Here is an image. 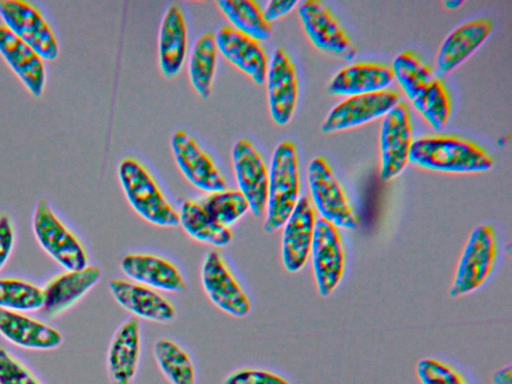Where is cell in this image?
<instances>
[{"label": "cell", "mask_w": 512, "mask_h": 384, "mask_svg": "<svg viewBox=\"0 0 512 384\" xmlns=\"http://www.w3.org/2000/svg\"><path fill=\"white\" fill-rule=\"evenodd\" d=\"M391 68L394 80L424 120L436 130L445 127L451 116V100L434 71L409 50L397 54Z\"/></svg>", "instance_id": "obj_1"}, {"label": "cell", "mask_w": 512, "mask_h": 384, "mask_svg": "<svg viewBox=\"0 0 512 384\" xmlns=\"http://www.w3.org/2000/svg\"><path fill=\"white\" fill-rule=\"evenodd\" d=\"M409 162L423 169L452 174L483 173L494 165L493 158L481 146L453 135L414 140Z\"/></svg>", "instance_id": "obj_2"}, {"label": "cell", "mask_w": 512, "mask_h": 384, "mask_svg": "<svg viewBox=\"0 0 512 384\" xmlns=\"http://www.w3.org/2000/svg\"><path fill=\"white\" fill-rule=\"evenodd\" d=\"M298 153L290 140L279 142L268 168V194L263 229L271 234L281 229L300 199Z\"/></svg>", "instance_id": "obj_3"}, {"label": "cell", "mask_w": 512, "mask_h": 384, "mask_svg": "<svg viewBox=\"0 0 512 384\" xmlns=\"http://www.w3.org/2000/svg\"><path fill=\"white\" fill-rule=\"evenodd\" d=\"M118 177L128 203L141 218L159 227L179 225L178 211L138 160L124 158L118 166Z\"/></svg>", "instance_id": "obj_4"}, {"label": "cell", "mask_w": 512, "mask_h": 384, "mask_svg": "<svg viewBox=\"0 0 512 384\" xmlns=\"http://www.w3.org/2000/svg\"><path fill=\"white\" fill-rule=\"evenodd\" d=\"M498 241L490 224H479L469 234L460 254L449 289L462 297L480 289L490 278L498 259Z\"/></svg>", "instance_id": "obj_5"}, {"label": "cell", "mask_w": 512, "mask_h": 384, "mask_svg": "<svg viewBox=\"0 0 512 384\" xmlns=\"http://www.w3.org/2000/svg\"><path fill=\"white\" fill-rule=\"evenodd\" d=\"M32 229L40 247L64 270H78L89 265L85 245L45 199H40L35 206Z\"/></svg>", "instance_id": "obj_6"}, {"label": "cell", "mask_w": 512, "mask_h": 384, "mask_svg": "<svg viewBox=\"0 0 512 384\" xmlns=\"http://www.w3.org/2000/svg\"><path fill=\"white\" fill-rule=\"evenodd\" d=\"M307 182L311 203L321 218L331 222L337 228L353 230L358 227L359 219L343 187L323 156H316L310 160L307 166Z\"/></svg>", "instance_id": "obj_7"}, {"label": "cell", "mask_w": 512, "mask_h": 384, "mask_svg": "<svg viewBox=\"0 0 512 384\" xmlns=\"http://www.w3.org/2000/svg\"><path fill=\"white\" fill-rule=\"evenodd\" d=\"M200 276L205 294L222 312L235 318L250 313V298L220 251L210 249L205 254Z\"/></svg>", "instance_id": "obj_8"}, {"label": "cell", "mask_w": 512, "mask_h": 384, "mask_svg": "<svg viewBox=\"0 0 512 384\" xmlns=\"http://www.w3.org/2000/svg\"><path fill=\"white\" fill-rule=\"evenodd\" d=\"M413 141L410 109L406 103L400 101L383 117L380 126L381 181H390L403 172L409 163Z\"/></svg>", "instance_id": "obj_9"}, {"label": "cell", "mask_w": 512, "mask_h": 384, "mask_svg": "<svg viewBox=\"0 0 512 384\" xmlns=\"http://www.w3.org/2000/svg\"><path fill=\"white\" fill-rule=\"evenodd\" d=\"M3 24L19 39L33 48L43 60L59 56L57 38L40 10L24 0H0Z\"/></svg>", "instance_id": "obj_10"}, {"label": "cell", "mask_w": 512, "mask_h": 384, "mask_svg": "<svg viewBox=\"0 0 512 384\" xmlns=\"http://www.w3.org/2000/svg\"><path fill=\"white\" fill-rule=\"evenodd\" d=\"M310 257L317 291L328 297L343 279L346 259L339 228L321 217L316 221Z\"/></svg>", "instance_id": "obj_11"}, {"label": "cell", "mask_w": 512, "mask_h": 384, "mask_svg": "<svg viewBox=\"0 0 512 384\" xmlns=\"http://www.w3.org/2000/svg\"><path fill=\"white\" fill-rule=\"evenodd\" d=\"M297 10L304 32L315 48L342 60L355 58L356 46L323 2L301 1Z\"/></svg>", "instance_id": "obj_12"}, {"label": "cell", "mask_w": 512, "mask_h": 384, "mask_svg": "<svg viewBox=\"0 0 512 384\" xmlns=\"http://www.w3.org/2000/svg\"><path fill=\"white\" fill-rule=\"evenodd\" d=\"M398 102V92L389 89L346 97L328 112L320 129L330 134L364 125L384 117Z\"/></svg>", "instance_id": "obj_13"}, {"label": "cell", "mask_w": 512, "mask_h": 384, "mask_svg": "<svg viewBox=\"0 0 512 384\" xmlns=\"http://www.w3.org/2000/svg\"><path fill=\"white\" fill-rule=\"evenodd\" d=\"M232 164L238 190L247 199L255 217L265 214L268 194V168L253 143L239 138L232 148Z\"/></svg>", "instance_id": "obj_14"}, {"label": "cell", "mask_w": 512, "mask_h": 384, "mask_svg": "<svg viewBox=\"0 0 512 384\" xmlns=\"http://www.w3.org/2000/svg\"><path fill=\"white\" fill-rule=\"evenodd\" d=\"M265 82L271 118L275 124L285 126L294 115L299 86L294 62L282 47L271 55Z\"/></svg>", "instance_id": "obj_15"}, {"label": "cell", "mask_w": 512, "mask_h": 384, "mask_svg": "<svg viewBox=\"0 0 512 384\" xmlns=\"http://www.w3.org/2000/svg\"><path fill=\"white\" fill-rule=\"evenodd\" d=\"M171 149L179 170L195 188L207 194L227 188V181L214 161L187 132L173 133Z\"/></svg>", "instance_id": "obj_16"}, {"label": "cell", "mask_w": 512, "mask_h": 384, "mask_svg": "<svg viewBox=\"0 0 512 384\" xmlns=\"http://www.w3.org/2000/svg\"><path fill=\"white\" fill-rule=\"evenodd\" d=\"M317 221L316 210L307 196H301L282 227L281 260L290 273L301 271L309 257Z\"/></svg>", "instance_id": "obj_17"}, {"label": "cell", "mask_w": 512, "mask_h": 384, "mask_svg": "<svg viewBox=\"0 0 512 384\" xmlns=\"http://www.w3.org/2000/svg\"><path fill=\"white\" fill-rule=\"evenodd\" d=\"M108 288L114 300L137 319L168 323L177 316L173 302L160 291L121 278L110 280Z\"/></svg>", "instance_id": "obj_18"}, {"label": "cell", "mask_w": 512, "mask_h": 384, "mask_svg": "<svg viewBox=\"0 0 512 384\" xmlns=\"http://www.w3.org/2000/svg\"><path fill=\"white\" fill-rule=\"evenodd\" d=\"M120 269L127 279L160 292L181 293L187 288L176 264L154 253H128L122 257Z\"/></svg>", "instance_id": "obj_19"}, {"label": "cell", "mask_w": 512, "mask_h": 384, "mask_svg": "<svg viewBox=\"0 0 512 384\" xmlns=\"http://www.w3.org/2000/svg\"><path fill=\"white\" fill-rule=\"evenodd\" d=\"M101 269L96 265L78 270H64L43 287V315L53 318L77 304L100 280Z\"/></svg>", "instance_id": "obj_20"}, {"label": "cell", "mask_w": 512, "mask_h": 384, "mask_svg": "<svg viewBox=\"0 0 512 384\" xmlns=\"http://www.w3.org/2000/svg\"><path fill=\"white\" fill-rule=\"evenodd\" d=\"M492 30L493 23L488 18L472 19L454 28L437 51L436 76H446L456 69L486 41Z\"/></svg>", "instance_id": "obj_21"}, {"label": "cell", "mask_w": 512, "mask_h": 384, "mask_svg": "<svg viewBox=\"0 0 512 384\" xmlns=\"http://www.w3.org/2000/svg\"><path fill=\"white\" fill-rule=\"evenodd\" d=\"M142 350L141 325L137 318L124 321L115 331L107 351V372L111 384H133Z\"/></svg>", "instance_id": "obj_22"}, {"label": "cell", "mask_w": 512, "mask_h": 384, "mask_svg": "<svg viewBox=\"0 0 512 384\" xmlns=\"http://www.w3.org/2000/svg\"><path fill=\"white\" fill-rule=\"evenodd\" d=\"M214 35L218 51L226 60L256 84L265 83L269 61L259 41L229 25L220 27Z\"/></svg>", "instance_id": "obj_23"}, {"label": "cell", "mask_w": 512, "mask_h": 384, "mask_svg": "<svg viewBox=\"0 0 512 384\" xmlns=\"http://www.w3.org/2000/svg\"><path fill=\"white\" fill-rule=\"evenodd\" d=\"M0 335L20 348L36 351L54 350L63 342L55 327L26 313L0 309Z\"/></svg>", "instance_id": "obj_24"}, {"label": "cell", "mask_w": 512, "mask_h": 384, "mask_svg": "<svg viewBox=\"0 0 512 384\" xmlns=\"http://www.w3.org/2000/svg\"><path fill=\"white\" fill-rule=\"evenodd\" d=\"M0 54L15 75L36 98L42 96L46 70L42 57L0 23Z\"/></svg>", "instance_id": "obj_25"}, {"label": "cell", "mask_w": 512, "mask_h": 384, "mask_svg": "<svg viewBox=\"0 0 512 384\" xmlns=\"http://www.w3.org/2000/svg\"><path fill=\"white\" fill-rule=\"evenodd\" d=\"M188 33L182 9L175 3L166 9L159 28L158 59L161 73L174 78L187 56Z\"/></svg>", "instance_id": "obj_26"}, {"label": "cell", "mask_w": 512, "mask_h": 384, "mask_svg": "<svg viewBox=\"0 0 512 384\" xmlns=\"http://www.w3.org/2000/svg\"><path fill=\"white\" fill-rule=\"evenodd\" d=\"M390 66L374 62L353 63L340 69L328 83L327 91L336 96H354L387 90L393 83Z\"/></svg>", "instance_id": "obj_27"}, {"label": "cell", "mask_w": 512, "mask_h": 384, "mask_svg": "<svg viewBox=\"0 0 512 384\" xmlns=\"http://www.w3.org/2000/svg\"><path fill=\"white\" fill-rule=\"evenodd\" d=\"M179 225L193 240L215 248L228 246L233 239L231 228L215 221L200 202L184 199L179 211Z\"/></svg>", "instance_id": "obj_28"}, {"label": "cell", "mask_w": 512, "mask_h": 384, "mask_svg": "<svg viewBox=\"0 0 512 384\" xmlns=\"http://www.w3.org/2000/svg\"><path fill=\"white\" fill-rule=\"evenodd\" d=\"M217 57L215 35L209 31L200 34L189 55L188 74L192 87L203 99L211 94Z\"/></svg>", "instance_id": "obj_29"}, {"label": "cell", "mask_w": 512, "mask_h": 384, "mask_svg": "<svg viewBox=\"0 0 512 384\" xmlns=\"http://www.w3.org/2000/svg\"><path fill=\"white\" fill-rule=\"evenodd\" d=\"M219 10L238 32L259 42L270 38L273 25L263 13V8L254 0H220Z\"/></svg>", "instance_id": "obj_30"}, {"label": "cell", "mask_w": 512, "mask_h": 384, "mask_svg": "<svg viewBox=\"0 0 512 384\" xmlns=\"http://www.w3.org/2000/svg\"><path fill=\"white\" fill-rule=\"evenodd\" d=\"M153 355L169 384H196L195 365L179 343L170 338H159L153 345Z\"/></svg>", "instance_id": "obj_31"}, {"label": "cell", "mask_w": 512, "mask_h": 384, "mask_svg": "<svg viewBox=\"0 0 512 384\" xmlns=\"http://www.w3.org/2000/svg\"><path fill=\"white\" fill-rule=\"evenodd\" d=\"M43 304V287L21 278H0V309L26 313L41 310Z\"/></svg>", "instance_id": "obj_32"}, {"label": "cell", "mask_w": 512, "mask_h": 384, "mask_svg": "<svg viewBox=\"0 0 512 384\" xmlns=\"http://www.w3.org/2000/svg\"><path fill=\"white\" fill-rule=\"evenodd\" d=\"M200 203L215 221L228 228L250 211L247 199L238 189L208 193Z\"/></svg>", "instance_id": "obj_33"}, {"label": "cell", "mask_w": 512, "mask_h": 384, "mask_svg": "<svg viewBox=\"0 0 512 384\" xmlns=\"http://www.w3.org/2000/svg\"><path fill=\"white\" fill-rule=\"evenodd\" d=\"M416 374L420 384H468L459 370L433 357L420 359Z\"/></svg>", "instance_id": "obj_34"}, {"label": "cell", "mask_w": 512, "mask_h": 384, "mask_svg": "<svg viewBox=\"0 0 512 384\" xmlns=\"http://www.w3.org/2000/svg\"><path fill=\"white\" fill-rule=\"evenodd\" d=\"M0 384H42V382L10 351L0 346Z\"/></svg>", "instance_id": "obj_35"}, {"label": "cell", "mask_w": 512, "mask_h": 384, "mask_svg": "<svg viewBox=\"0 0 512 384\" xmlns=\"http://www.w3.org/2000/svg\"><path fill=\"white\" fill-rule=\"evenodd\" d=\"M222 384H292L284 376L262 368H240L225 377Z\"/></svg>", "instance_id": "obj_36"}, {"label": "cell", "mask_w": 512, "mask_h": 384, "mask_svg": "<svg viewBox=\"0 0 512 384\" xmlns=\"http://www.w3.org/2000/svg\"><path fill=\"white\" fill-rule=\"evenodd\" d=\"M16 241L13 220L7 214L0 215V271L9 260Z\"/></svg>", "instance_id": "obj_37"}, {"label": "cell", "mask_w": 512, "mask_h": 384, "mask_svg": "<svg viewBox=\"0 0 512 384\" xmlns=\"http://www.w3.org/2000/svg\"><path fill=\"white\" fill-rule=\"evenodd\" d=\"M299 1L296 0H270L263 8L265 18L269 22H273L291 12L298 6Z\"/></svg>", "instance_id": "obj_38"}, {"label": "cell", "mask_w": 512, "mask_h": 384, "mask_svg": "<svg viewBox=\"0 0 512 384\" xmlns=\"http://www.w3.org/2000/svg\"><path fill=\"white\" fill-rule=\"evenodd\" d=\"M493 384H512V368L511 365L496 370L492 375Z\"/></svg>", "instance_id": "obj_39"}, {"label": "cell", "mask_w": 512, "mask_h": 384, "mask_svg": "<svg viewBox=\"0 0 512 384\" xmlns=\"http://www.w3.org/2000/svg\"><path fill=\"white\" fill-rule=\"evenodd\" d=\"M464 2L461 0H448L444 1L443 5L448 9H456L459 8Z\"/></svg>", "instance_id": "obj_40"}]
</instances>
